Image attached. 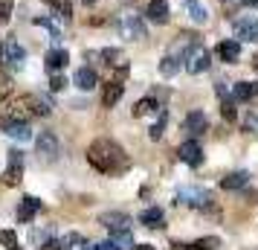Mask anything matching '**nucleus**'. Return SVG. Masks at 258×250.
Masks as SVG:
<instances>
[{
	"label": "nucleus",
	"mask_w": 258,
	"mask_h": 250,
	"mask_svg": "<svg viewBox=\"0 0 258 250\" xmlns=\"http://www.w3.org/2000/svg\"><path fill=\"white\" fill-rule=\"evenodd\" d=\"M21 180H24V152L21 148H12L9 152L6 172H3V186H18Z\"/></svg>",
	"instance_id": "nucleus-7"
},
{
	"label": "nucleus",
	"mask_w": 258,
	"mask_h": 250,
	"mask_svg": "<svg viewBox=\"0 0 258 250\" xmlns=\"http://www.w3.org/2000/svg\"><path fill=\"white\" fill-rule=\"evenodd\" d=\"M0 244L6 250H21V241H18V233L15 230H0Z\"/></svg>",
	"instance_id": "nucleus-32"
},
{
	"label": "nucleus",
	"mask_w": 258,
	"mask_h": 250,
	"mask_svg": "<svg viewBox=\"0 0 258 250\" xmlns=\"http://www.w3.org/2000/svg\"><path fill=\"white\" fill-rule=\"evenodd\" d=\"M49 6L55 9V18H61V21H70L73 18V3L70 0H52Z\"/></svg>",
	"instance_id": "nucleus-29"
},
{
	"label": "nucleus",
	"mask_w": 258,
	"mask_h": 250,
	"mask_svg": "<svg viewBox=\"0 0 258 250\" xmlns=\"http://www.w3.org/2000/svg\"><path fill=\"white\" fill-rule=\"evenodd\" d=\"M246 3H249V6H258V0H246Z\"/></svg>",
	"instance_id": "nucleus-42"
},
{
	"label": "nucleus",
	"mask_w": 258,
	"mask_h": 250,
	"mask_svg": "<svg viewBox=\"0 0 258 250\" xmlns=\"http://www.w3.org/2000/svg\"><path fill=\"white\" fill-rule=\"evenodd\" d=\"M177 155H180V160H183L186 166H195V169H198L200 163H203V145H200L195 137H188L186 143L180 145V152H177Z\"/></svg>",
	"instance_id": "nucleus-11"
},
{
	"label": "nucleus",
	"mask_w": 258,
	"mask_h": 250,
	"mask_svg": "<svg viewBox=\"0 0 258 250\" xmlns=\"http://www.w3.org/2000/svg\"><path fill=\"white\" fill-rule=\"evenodd\" d=\"M165 122H168V114H165V108L157 114V122H154L151 128H148V137L151 140H163V134H165Z\"/></svg>",
	"instance_id": "nucleus-28"
},
{
	"label": "nucleus",
	"mask_w": 258,
	"mask_h": 250,
	"mask_svg": "<svg viewBox=\"0 0 258 250\" xmlns=\"http://www.w3.org/2000/svg\"><path fill=\"white\" fill-rule=\"evenodd\" d=\"M49 114H52V102H49L47 96L24 93L12 102V114L9 117H18V119L29 122V117H49Z\"/></svg>",
	"instance_id": "nucleus-2"
},
{
	"label": "nucleus",
	"mask_w": 258,
	"mask_h": 250,
	"mask_svg": "<svg viewBox=\"0 0 258 250\" xmlns=\"http://www.w3.org/2000/svg\"><path fill=\"white\" fill-rule=\"evenodd\" d=\"M177 201L183 204V207H191V210H206L212 204V195L203 186H183V189L177 192Z\"/></svg>",
	"instance_id": "nucleus-3"
},
{
	"label": "nucleus",
	"mask_w": 258,
	"mask_h": 250,
	"mask_svg": "<svg viewBox=\"0 0 258 250\" xmlns=\"http://www.w3.org/2000/svg\"><path fill=\"white\" fill-rule=\"evenodd\" d=\"M177 250H218L221 247V238L218 236H206L198 238V241H188V244H174Z\"/></svg>",
	"instance_id": "nucleus-25"
},
{
	"label": "nucleus",
	"mask_w": 258,
	"mask_h": 250,
	"mask_svg": "<svg viewBox=\"0 0 258 250\" xmlns=\"http://www.w3.org/2000/svg\"><path fill=\"white\" fill-rule=\"evenodd\" d=\"M64 84H67V79H64L61 73H52V79H49V90H64Z\"/></svg>",
	"instance_id": "nucleus-36"
},
{
	"label": "nucleus",
	"mask_w": 258,
	"mask_h": 250,
	"mask_svg": "<svg viewBox=\"0 0 258 250\" xmlns=\"http://www.w3.org/2000/svg\"><path fill=\"white\" fill-rule=\"evenodd\" d=\"M47 3H52V0H47Z\"/></svg>",
	"instance_id": "nucleus-46"
},
{
	"label": "nucleus",
	"mask_w": 258,
	"mask_h": 250,
	"mask_svg": "<svg viewBox=\"0 0 258 250\" xmlns=\"http://www.w3.org/2000/svg\"><path fill=\"white\" fill-rule=\"evenodd\" d=\"M87 163L96 172H102V175H116V172L128 169V155H125V148L116 140L102 137V140H93L87 145Z\"/></svg>",
	"instance_id": "nucleus-1"
},
{
	"label": "nucleus",
	"mask_w": 258,
	"mask_h": 250,
	"mask_svg": "<svg viewBox=\"0 0 258 250\" xmlns=\"http://www.w3.org/2000/svg\"><path fill=\"white\" fill-rule=\"evenodd\" d=\"M110 241H113L119 250H134L137 247L134 238H131V230H125V233H110Z\"/></svg>",
	"instance_id": "nucleus-30"
},
{
	"label": "nucleus",
	"mask_w": 258,
	"mask_h": 250,
	"mask_svg": "<svg viewBox=\"0 0 258 250\" xmlns=\"http://www.w3.org/2000/svg\"><path fill=\"white\" fill-rule=\"evenodd\" d=\"M134 250H157V247H151V244H137Z\"/></svg>",
	"instance_id": "nucleus-40"
},
{
	"label": "nucleus",
	"mask_w": 258,
	"mask_h": 250,
	"mask_svg": "<svg viewBox=\"0 0 258 250\" xmlns=\"http://www.w3.org/2000/svg\"><path fill=\"white\" fill-rule=\"evenodd\" d=\"M122 3H134V0H122Z\"/></svg>",
	"instance_id": "nucleus-45"
},
{
	"label": "nucleus",
	"mask_w": 258,
	"mask_h": 250,
	"mask_svg": "<svg viewBox=\"0 0 258 250\" xmlns=\"http://www.w3.org/2000/svg\"><path fill=\"white\" fill-rule=\"evenodd\" d=\"M218 56H221V61H226V64H235L238 56H241V41H235V38L221 41V44H218Z\"/></svg>",
	"instance_id": "nucleus-20"
},
{
	"label": "nucleus",
	"mask_w": 258,
	"mask_h": 250,
	"mask_svg": "<svg viewBox=\"0 0 258 250\" xmlns=\"http://www.w3.org/2000/svg\"><path fill=\"white\" fill-rule=\"evenodd\" d=\"M35 152H38V157H41L44 163H52V160L58 157V152H61L58 137H55L52 131H41L38 140H35Z\"/></svg>",
	"instance_id": "nucleus-8"
},
{
	"label": "nucleus",
	"mask_w": 258,
	"mask_h": 250,
	"mask_svg": "<svg viewBox=\"0 0 258 250\" xmlns=\"http://www.w3.org/2000/svg\"><path fill=\"white\" fill-rule=\"evenodd\" d=\"M252 70H258V53L252 56Z\"/></svg>",
	"instance_id": "nucleus-41"
},
{
	"label": "nucleus",
	"mask_w": 258,
	"mask_h": 250,
	"mask_svg": "<svg viewBox=\"0 0 258 250\" xmlns=\"http://www.w3.org/2000/svg\"><path fill=\"white\" fill-rule=\"evenodd\" d=\"M246 183H249V172H229V175L221 180V189H226V192L244 189Z\"/></svg>",
	"instance_id": "nucleus-24"
},
{
	"label": "nucleus",
	"mask_w": 258,
	"mask_h": 250,
	"mask_svg": "<svg viewBox=\"0 0 258 250\" xmlns=\"http://www.w3.org/2000/svg\"><path fill=\"white\" fill-rule=\"evenodd\" d=\"M145 18H148L151 24H168L171 9H168V3H165V0H151V3H148V9H145Z\"/></svg>",
	"instance_id": "nucleus-16"
},
{
	"label": "nucleus",
	"mask_w": 258,
	"mask_h": 250,
	"mask_svg": "<svg viewBox=\"0 0 258 250\" xmlns=\"http://www.w3.org/2000/svg\"><path fill=\"white\" fill-rule=\"evenodd\" d=\"M41 207H44V204L38 201L35 195H24L21 204H18V221H21V224H29V221L41 213Z\"/></svg>",
	"instance_id": "nucleus-14"
},
{
	"label": "nucleus",
	"mask_w": 258,
	"mask_h": 250,
	"mask_svg": "<svg viewBox=\"0 0 258 250\" xmlns=\"http://www.w3.org/2000/svg\"><path fill=\"white\" fill-rule=\"evenodd\" d=\"M183 131H188V137H195V140L209 134V117L203 111H188L186 119H183Z\"/></svg>",
	"instance_id": "nucleus-10"
},
{
	"label": "nucleus",
	"mask_w": 258,
	"mask_h": 250,
	"mask_svg": "<svg viewBox=\"0 0 258 250\" xmlns=\"http://www.w3.org/2000/svg\"><path fill=\"white\" fill-rule=\"evenodd\" d=\"M244 128H246V131H252V134H258V114H246Z\"/></svg>",
	"instance_id": "nucleus-37"
},
{
	"label": "nucleus",
	"mask_w": 258,
	"mask_h": 250,
	"mask_svg": "<svg viewBox=\"0 0 258 250\" xmlns=\"http://www.w3.org/2000/svg\"><path fill=\"white\" fill-rule=\"evenodd\" d=\"M218 96H221V114H223V119L235 122V117H238V111H235V96H229L226 82H218Z\"/></svg>",
	"instance_id": "nucleus-18"
},
{
	"label": "nucleus",
	"mask_w": 258,
	"mask_h": 250,
	"mask_svg": "<svg viewBox=\"0 0 258 250\" xmlns=\"http://www.w3.org/2000/svg\"><path fill=\"white\" fill-rule=\"evenodd\" d=\"M183 6H186V12H188V18L195 21V24H206L209 21V12L200 6L198 0H183Z\"/></svg>",
	"instance_id": "nucleus-27"
},
{
	"label": "nucleus",
	"mask_w": 258,
	"mask_h": 250,
	"mask_svg": "<svg viewBox=\"0 0 258 250\" xmlns=\"http://www.w3.org/2000/svg\"><path fill=\"white\" fill-rule=\"evenodd\" d=\"M82 3H87V6H93V3H96V0H82Z\"/></svg>",
	"instance_id": "nucleus-44"
},
{
	"label": "nucleus",
	"mask_w": 258,
	"mask_h": 250,
	"mask_svg": "<svg viewBox=\"0 0 258 250\" xmlns=\"http://www.w3.org/2000/svg\"><path fill=\"white\" fill-rule=\"evenodd\" d=\"M99 224L107 227L110 233H125V230H131V218L125 213H105L99 218Z\"/></svg>",
	"instance_id": "nucleus-15"
},
{
	"label": "nucleus",
	"mask_w": 258,
	"mask_h": 250,
	"mask_svg": "<svg viewBox=\"0 0 258 250\" xmlns=\"http://www.w3.org/2000/svg\"><path fill=\"white\" fill-rule=\"evenodd\" d=\"M0 131L6 134V137H12V140H18V143L32 140L29 122H26V119H18V117H3L0 119Z\"/></svg>",
	"instance_id": "nucleus-6"
},
{
	"label": "nucleus",
	"mask_w": 258,
	"mask_h": 250,
	"mask_svg": "<svg viewBox=\"0 0 258 250\" xmlns=\"http://www.w3.org/2000/svg\"><path fill=\"white\" fill-rule=\"evenodd\" d=\"M3 47H6V44H0V61H3Z\"/></svg>",
	"instance_id": "nucleus-43"
},
{
	"label": "nucleus",
	"mask_w": 258,
	"mask_h": 250,
	"mask_svg": "<svg viewBox=\"0 0 258 250\" xmlns=\"http://www.w3.org/2000/svg\"><path fill=\"white\" fill-rule=\"evenodd\" d=\"M47 70L49 73H58V70H64V67H67V61H70V56H67V49H49L47 53Z\"/></svg>",
	"instance_id": "nucleus-21"
},
{
	"label": "nucleus",
	"mask_w": 258,
	"mask_h": 250,
	"mask_svg": "<svg viewBox=\"0 0 258 250\" xmlns=\"http://www.w3.org/2000/svg\"><path fill=\"white\" fill-rule=\"evenodd\" d=\"M41 250H64V247H61V241H52V238H49L47 244H41Z\"/></svg>",
	"instance_id": "nucleus-39"
},
{
	"label": "nucleus",
	"mask_w": 258,
	"mask_h": 250,
	"mask_svg": "<svg viewBox=\"0 0 258 250\" xmlns=\"http://www.w3.org/2000/svg\"><path fill=\"white\" fill-rule=\"evenodd\" d=\"M12 6H15V0H0V24H9V18H12Z\"/></svg>",
	"instance_id": "nucleus-35"
},
{
	"label": "nucleus",
	"mask_w": 258,
	"mask_h": 250,
	"mask_svg": "<svg viewBox=\"0 0 258 250\" xmlns=\"http://www.w3.org/2000/svg\"><path fill=\"white\" fill-rule=\"evenodd\" d=\"M9 96H12V79H9V73H0V105H3Z\"/></svg>",
	"instance_id": "nucleus-33"
},
{
	"label": "nucleus",
	"mask_w": 258,
	"mask_h": 250,
	"mask_svg": "<svg viewBox=\"0 0 258 250\" xmlns=\"http://www.w3.org/2000/svg\"><path fill=\"white\" fill-rule=\"evenodd\" d=\"M116 29H119V35L128 38V41H142V38H148V29H145L140 15H122Z\"/></svg>",
	"instance_id": "nucleus-5"
},
{
	"label": "nucleus",
	"mask_w": 258,
	"mask_h": 250,
	"mask_svg": "<svg viewBox=\"0 0 258 250\" xmlns=\"http://www.w3.org/2000/svg\"><path fill=\"white\" fill-rule=\"evenodd\" d=\"M3 61L12 67V70H24L26 64V49L18 44V41H6V47H3Z\"/></svg>",
	"instance_id": "nucleus-13"
},
{
	"label": "nucleus",
	"mask_w": 258,
	"mask_h": 250,
	"mask_svg": "<svg viewBox=\"0 0 258 250\" xmlns=\"http://www.w3.org/2000/svg\"><path fill=\"white\" fill-rule=\"evenodd\" d=\"M61 247L64 250H93L90 247V241H87L82 233H67V236L61 238Z\"/></svg>",
	"instance_id": "nucleus-26"
},
{
	"label": "nucleus",
	"mask_w": 258,
	"mask_h": 250,
	"mask_svg": "<svg viewBox=\"0 0 258 250\" xmlns=\"http://www.w3.org/2000/svg\"><path fill=\"white\" fill-rule=\"evenodd\" d=\"M183 61H186V73H191V76H200V73L209 70L212 56H209V49L203 47V44H198V47L191 49V53H188Z\"/></svg>",
	"instance_id": "nucleus-9"
},
{
	"label": "nucleus",
	"mask_w": 258,
	"mask_h": 250,
	"mask_svg": "<svg viewBox=\"0 0 258 250\" xmlns=\"http://www.w3.org/2000/svg\"><path fill=\"white\" fill-rule=\"evenodd\" d=\"M125 76H128V64H119V76L110 79L105 84V90H102V105L105 108H113L122 99V93H125Z\"/></svg>",
	"instance_id": "nucleus-4"
},
{
	"label": "nucleus",
	"mask_w": 258,
	"mask_h": 250,
	"mask_svg": "<svg viewBox=\"0 0 258 250\" xmlns=\"http://www.w3.org/2000/svg\"><path fill=\"white\" fill-rule=\"evenodd\" d=\"M232 96H235V102H249V99L258 96V84L255 82H238V84H232Z\"/></svg>",
	"instance_id": "nucleus-22"
},
{
	"label": "nucleus",
	"mask_w": 258,
	"mask_h": 250,
	"mask_svg": "<svg viewBox=\"0 0 258 250\" xmlns=\"http://www.w3.org/2000/svg\"><path fill=\"white\" fill-rule=\"evenodd\" d=\"M93 250H119L113 241H99V244H93Z\"/></svg>",
	"instance_id": "nucleus-38"
},
{
	"label": "nucleus",
	"mask_w": 258,
	"mask_h": 250,
	"mask_svg": "<svg viewBox=\"0 0 258 250\" xmlns=\"http://www.w3.org/2000/svg\"><path fill=\"white\" fill-rule=\"evenodd\" d=\"M163 111V105L154 99V96H145V99H140L137 105H134V117L142 119V117H148V114H160Z\"/></svg>",
	"instance_id": "nucleus-23"
},
{
	"label": "nucleus",
	"mask_w": 258,
	"mask_h": 250,
	"mask_svg": "<svg viewBox=\"0 0 258 250\" xmlns=\"http://www.w3.org/2000/svg\"><path fill=\"white\" fill-rule=\"evenodd\" d=\"M140 224L148 227V230H160V227H165V213L160 207H148L140 213Z\"/></svg>",
	"instance_id": "nucleus-17"
},
{
	"label": "nucleus",
	"mask_w": 258,
	"mask_h": 250,
	"mask_svg": "<svg viewBox=\"0 0 258 250\" xmlns=\"http://www.w3.org/2000/svg\"><path fill=\"white\" fill-rule=\"evenodd\" d=\"M102 59H105L110 67H116V64H125V61H122V53H119V49H113V47L102 49Z\"/></svg>",
	"instance_id": "nucleus-34"
},
{
	"label": "nucleus",
	"mask_w": 258,
	"mask_h": 250,
	"mask_svg": "<svg viewBox=\"0 0 258 250\" xmlns=\"http://www.w3.org/2000/svg\"><path fill=\"white\" fill-rule=\"evenodd\" d=\"M177 70H180V59L168 53V56H165V59L160 61V73H163V76H174Z\"/></svg>",
	"instance_id": "nucleus-31"
},
{
	"label": "nucleus",
	"mask_w": 258,
	"mask_h": 250,
	"mask_svg": "<svg viewBox=\"0 0 258 250\" xmlns=\"http://www.w3.org/2000/svg\"><path fill=\"white\" fill-rule=\"evenodd\" d=\"M238 41H249V44H258V21L255 18H238L232 24Z\"/></svg>",
	"instance_id": "nucleus-12"
},
{
	"label": "nucleus",
	"mask_w": 258,
	"mask_h": 250,
	"mask_svg": "<svg viewBox=\"0 0 258 250\" xmlns=\"http://www.w3.org/2000/svg\"><path fill=\"white\" fill-rule=\"evenodd\" d=\"M73 82H76L79 90H93L96 84H99V76H96L93 67H79L76 76H73Z\"/></svg>",
	"instance_id": "nucleus-19"
}]
</instances>
